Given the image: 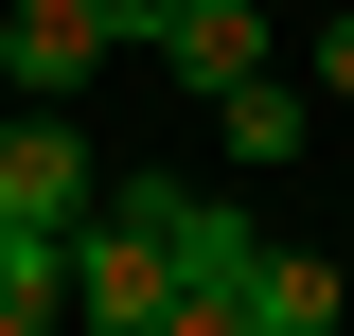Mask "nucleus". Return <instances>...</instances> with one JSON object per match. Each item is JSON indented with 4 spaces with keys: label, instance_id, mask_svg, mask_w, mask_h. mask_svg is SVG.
<instances>
[{
    "label": "nucleus",
    "instance_id": "nucleus-4",
    "mask_svg": "<svg viewBox=\"0 0 354 336\" xmlns=\"http://www.w3.org/2000/svg\"><path fill=\"white\" fill-rule=\"evenodd\" d=\"M213 336H337V265L319 248H248L230 301H213Z\"/></svg>",
    "mask_w": 354,
    "mask_h": 336
},
{
    "label": "nucleus",
    "instance_id": "nucleus-9",
    "mask_svg": "<svg viewBox=\"0 0 354 336\" xmlns=\"http://www.w3.org/2000/svg\"><path fill=\"white\" fill-rule=\"evenodd\" d=\"M319 88H337V106H354V0H337V18H319Z\"/></svg>",
    "mask_w": 354,
    "mask_h": 336
},
{
    "label": "nucleus",
    "instance_id": "nucleus-5",
    "mask_svg": "<svg viewBox=\"0 0 354 336\" xmlns=\"http://www.w3.org/2000/svg\"><path fill=\"white\" fill-rule=\"evenodd\" d=\"M301 142H319V88L283 71V53H266L248 88H213V160H248V177H266V160H301Z\"/></svg>",
    "mask_w": 354,
    "mask_h": 336
},
{
    "label": "nucleus",
    "instance_id": "nucleus-6",
    "mask_svg": "<svg viewBox=\"0 0 354 336\" xmlns=\"http://www.w3.org/2000/svg\"><path fill=\"white\" fill-rule=\"evenodd\" d=\"M0 36H18V88H36V106H71V88L106 71V18H88V0H0Z\"/></svg>",
    "mask_w": 354,
    "mask_h": 336
},
{
    "label": "nucleus",
    "instance_id": "nucleus-7",
    "mask_svg": "<svg viewBox=\"0 0 354 336\" xmlns=\"http://www.w3.org/2000/svg\"><path fill=\"white\" fill-rule=\"evenodd\" d=\"M53 319H71V230L0 212V336H53Z\"/></svg>",
    "mask_w": 354,
    "mask_h": 336
},
{
    "label": "nucleus",
    "instance_id": "nucleus-10",
    "mask_svg": "<svg viewBox=\"0 0 354 336\" xmlns=\"http://www.w3.org/2000/svg\"><path fill=\"white\" fill-rule=\"evenodd\" d=\"M0 106H18V36H0Z\"/></svg>",
    "mask_w": 354,
    "mask_h": 336
},
{
    "label": "nucleus",
    "instance_id": "nucleus-2",
    "mask_svg": "<svg viewBox=\"0 0 354 336\" xmlns=\"http://www.w3.org/2000/svg\"><path fill=\"white\" fill-rule=\"evenodd\" d=\"M88 195H106V160H88V124L18 88V106H0V212H36V230H71Z\"/></svg>",
    "mask_w": 354,
    "mask_h": 336
},
{
    "label": "nucleus",
    "instance_id": "nucleus-1",
    "mask_svg": "<svg viewBox=\"0 0 354 336\" xmlns=\"http://www.w3.org/2000/svg\"><path fill=\"white\" fill-rule=\"evenodd\" d=\"M71 319H106V336H195V301H177V248L142 230V212H106V195L71 212Z\"/></svg>",
    "mask_w": 354,
    "mask_h": 336
},
{
    "label": "nucleus",
    "instance_id": "nucleus-8",
    "mask_svg": "<svg viewBox=\"0 0 354 336\" xmlns=\"http://www.w3.org/2000/svg\"><path fill=\"white\" fill-rule=\"evenodd\" d=\"M88 18H106V53H160V18H177V0H88Z\"/></svg>",
    "mask_w": 354,
    "mask_h": 336
},
{
    "label": "nucleus",
    "instance_id": "nucleus-3",
    "mask_svg": "<svg viewBox=\"0 0 354 336\" xmlns=\"http://www.w3.org/2000/svg\"><path fill=\"white\" fill-rule=\"evenodd\" d=\"M266 18H283V0H177V18H160V71L195 88V106H213V88H248L266 53H283Z\"/></svg>",
    "mask_w": 354,
    "mask_h": 336
}]
</instances>
